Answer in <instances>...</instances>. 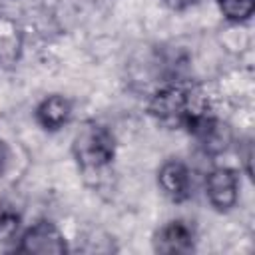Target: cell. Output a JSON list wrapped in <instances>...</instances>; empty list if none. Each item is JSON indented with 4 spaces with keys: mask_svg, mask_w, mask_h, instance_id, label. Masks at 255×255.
<instances>
[{
    "mask_svg": "<svg viewBox=\"0 0 255 255\" xmlns=\"http://www.w3.org/2000/svg\"><path fill=\"white\" fill-rule=\"evenodd\" d=\"M72 153L84 171H100L116 153V141L108 128L100 124H84L72 141Z\"/></svg>",
    "mask_w": 255,
    "mask_h": 255,
    "instance_id": "obj_1",
    "label": "cell"
},
{
    "mask_svg": "<svg viewBox=\"0 0 255 255\" xmlns=\"http://www.w3.org/2000/svg\"><path fill=\"white\" fill-rule=\"evenodd\" d=\"M149 114L157 122H161V124H165L169 128H175V126H189L203 112L195 104L191 92L171 86V88L159 90L151 98Z\"/></svg>",
    "mask_w": 255,
    "mask_h": 255,
    "instance_id": "obj_2",
    "label": "cell"
},
{
    "mask_svg": "<svg viewBox=\"0 0 255 255\" xmlns=\"http://www.w3.org/2000/svg\"><path fill=\"white\" fill-rule=\"evenodd\" d=\"M18 251L40 253V255L66 253L68 245H66V237L62 235V231L52 221H38L20 237Z\"/></svg>",
    "mask_w": 255,
    "mask_h": 255,
    "instance_id": "obj_3",
    "label": "cell"
},
{
    "mask_svg": "<svg viewBox=\"0 0 255 255\" xmlns=\"http://www.w3.org/2000/svg\"><path fill=\"white\" fill-rule=\"evenodd\" d=\"M205 193L209 203L217 211H229L235 207L239 197V179L237 173L229 167H215L205 179Z\"/></svg>",
    "mask_w": 255,
    "mask_h": 255,
    "instance_id": "obj_4",
    "label": "cell"
},
{
    "mask_svg": "<svg viewBox=\"0 0 255 255\" xmlns=\"http://www.w3.org/2000/svg\"><path fill=\"white\" fill-rule=\"evenodd\" d=\"M195 233L185 221H169L153 235V249L157 253H189L193 251Z\"/></svg>",
    "mask_w": 255,
    "mask_h": 255,
    "instance_id": "obj_5",
    "label": "cell"
},
{
    "mask_svg": "<svg viewBox=\"0 0 255 255\" xmlns=\"http://www.w3.org/2000/svg\"><path fill=\"white\" fill-rule=\"evenodd\" d=\"M157 183L163 195L175 203L185 201L191 195V175L185 163L171 159L165 161L157 171Z\"/></svg>",
    "mask_w": 255,
    "mask_h": 255,
    "instance_id": "obj_6",
    "label": "cell"
},
{
    "mask_svg": "<svg viewBox=\"0 0 255 255\" xmlns=\"http://www.w3.org/2000/svg\"><path fill=\"white\" fill-rule=\"evenodd\" d=\"M72 118V102L60 94L48 96L36 108V120L44 129L56 131L64 128Z\"/></svg>",
    "mask_w": 255,
    "mask_h": 255,
    "instance_id": "obj_7",
    "label": "cell"
},
{
    "mask_svg": "<svg viewBox=\"0 0 255 255\" xmlns=\"http://www.w3.org/2000/svg\"><path fill=\"white\" fill-rule=\"evenodd\" d=\"M20 223H22V215L18 207L6 199H0V243H8L16 239L20 231Z\"/></svg>",
    "mask_w": 255,
    "mask_h": 255,
    "instance_id": "obj_8",
    "label": "cell"
},
{
    "mask_svg": "<svg viewBox=\"0 0 255 255\" xmlns=\"http://www.w3.org/2000/svg\"><path fill=\"white\" fill-rule=\"evenodd\" d=\"M223 16L231 22H245L255 10V0H219Z\"/></svg>",
    "mask_w": 255,
    "mask_h": 255,
    "instance_id": "obj_9",
    "label": "cell"
},
{
    "mask_svg": "<svg viewBox=\"0 0 255 255\" xmlns=\"http://www.w3.org/2000/svg\"><path fill=\"white\" fill-rule=\"evenodd\" d=\"M8 163H10V147L4 139H0V177L4 175Z\"/></svg>",
    "mask_w": 255,
    "mask_h": 255,
    "instance_id": "obj_10",
    "label": "cell"
},
{
    "mask_svg": "<svg viewBox=\"0 0 255 255\" xmlns=\"http://www.w3.org/2000/svg\"><path fill=\"white\" fill-rule=\"evenodd\" d=\"M171 10H185L189 6H193L197 0H163Z\"/></svg>",
    "mask_w": 255,
    "mask_h": 255,
    "instance_id": "obj_11",
    "label": "cell"
}]
</instances>
